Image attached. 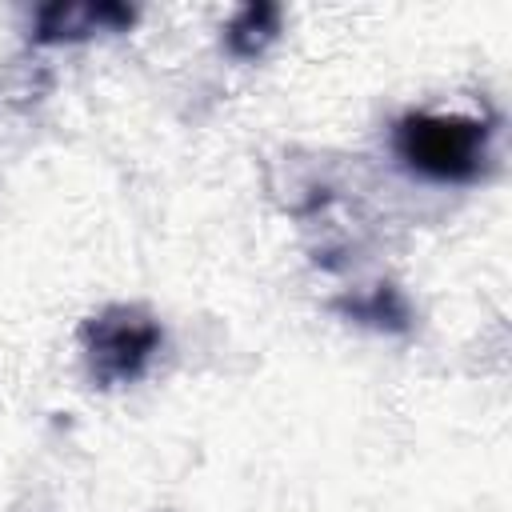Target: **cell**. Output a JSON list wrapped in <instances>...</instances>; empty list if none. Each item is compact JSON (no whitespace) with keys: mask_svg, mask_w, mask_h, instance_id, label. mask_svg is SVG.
<instances>
[{"mask_svg":"<svg viewBox=\"0 0 512 512\" xmlns=\"http://www.w3.org/2000/svg\"><path fill=\"white\" fill-rule=\"evenodd\" d=\"M400 152L428 176H472L484 156V128L472 120L416 116L400 128Z\"/></svg>","mask_w":512,"mask_h":512,"instance_id":"6da1fadb","label":"cell"},{"mask_svg":"<svg viewBox=\"0 0 512 512\" xmlns=\"http://www.w3.org/2000/svg\"><path fill=\"white\" fill-rule=\"evenodd\" d=\"M152 348V328L136 324V320H120L108 328L104 344H100V364L108 372H136V360H144Z\"/></svg>","mask_w":512,"mask_h":512,"instance_id":"7a4b0ae2","label":"cell"}]
</instances>
